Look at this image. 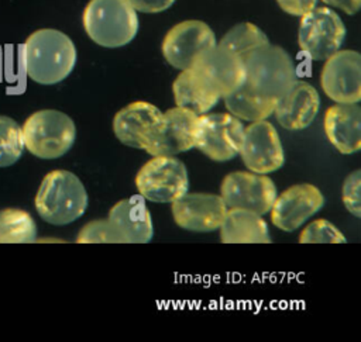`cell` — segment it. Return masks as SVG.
<instances>
[{
	"label": "cell",
	"mask_w": 361,
	"mask_h": 342,
	"mask_svg": "<svg viewBox=\"0 0 361 342\" xmlns=\"http://www.w3.org/2000/svg\"><path fill=\"white\" fill-rule=\"evenodd\" d=\"M76 48L62 31H34L24 44V66L28 77L39 84H55L75 68Z\"/></svg>",
	"instance_id": "obj_1"
},
{
	"label": "cell",
	"mask_w": 361,
	"mask_h": 342,
	"mask_svg": "<svg viewBox=\"0 0 361 342\" xmlns=\"http://www.w3.org/2000/svg\"><path fill=\"white\" fill-rule=\"evenodd\" d=\"M87 193L80 179L68 170L45 175L35 194V210L52 225H68L85 214Z\"/></svg>",
	"instance_id": "obj_2"
},
{
	"label": "cell",
	"mask_w": 361,
	"mask_h": 342,
	"mask_svg": "<svg viewBox=\"0 0 361 342\" xmlns=\"http://www.w3.org/2000/svg\"><path fill=\"white\" fill-rule=\"evenodd\" d=\"M82 20L89 38L104 48L124 46L138 31L137 11L128 0H90Z\"/></svg>",
	"instance_id": "obj_3"
},
{
	"label": "cell",
	"mask_w": 361,
	"mask_h": 342,
	"mask_svg": "<svg viewBox=\"0 0 361 342\" xmlns=\"http://www.w3.org/2000/svg\"><path fill=\"white\" fill-rule=\"evenodd\" d=\"M245 83L258 93L279 99L296 82V68L289 53L269 42L243 58Z\"/></svg>",
	"instance_id": "obj_4"
},
{
	"label": "cell",
	"mask_w": 361,
	"mask_h": 342,
	"mask_svg": "<svg viewBox=\"0 0 361 342\" xmlns=\"http://www.w3.org/2000/svg\"><path fill=\"white\" fill-rule=\"evenodd\" d=\"M24 148L41 159H56L65 155L76 138L72 118L58 110H39L31 114L21 128Z\"/></svg>",
	"instance_id": "obj_5"
},
{
	"label": "cell",
	"mask_w": 361,
	"mask_h": 342,
	"mask_svg": "<svg viewBox=\"0 0 361 342\" xmlns=\"http://www.w3.org/2000/svg\"><path fill=\"white\" fill-rule=\"evenodd\" d=\"M135 186L145 200L172 203L189 189L188 170L175 156H152L138 170Z\"/></svg>",
	"instance_id": "obj_6"
},
{
	"label": "cell",
	"mask_w": 361,
	"mask_h": 342,
	"mask_svg": "<svg viewBox=\"0 0 361 342\" xmlns=\"http://www.w3.org/2000/svg\"><path fill=\"white\" fill-rule=\"evenodd\" d=\"M197 114L173 107L162 113L144 141L142 149L152 156H173L195 146Z\"/></svg>",
	"instance_id": "obj_7"
},
{
	"label": "cell",
	"mask_w": 361,
	"mask_h": 342,
	"mask_svg": "<svg viewBox=\"0 0 361 342\" xmlns=\"http://www.w3.org/2000/svg\"><path fill=\"white\" fill-rule=\"evenodd\" d=\"M344 37L345 27L334 10L314 7L302 15L298 42L310 59L326 61L340 49Z\"/></svg>",
	"instance_id": "obj_8"
},
{
	"label": "cell",
	"mask_w": 361,
	"mask_h": 342,
	"mask_svg": "<svg viewBox=\"0 0 361 342\" xmlns=\"http://www.w3.org/2000/svg\"><path fill=\"white\" fill-rule=\"evenodd\" d=\"M243 122L230 113L202 114L197 117L195 146L216 162L233 159L241 148Z\"/></svg>",
	"instance_id": "obj_9"
},
{
	"label": "cell",
	"mask_w": 361,
	"mask_h": 342,
	"mask_svg": "<svg viewBox=\"0 0 361 342\" xmlns=\"http://www.w3.org/2000/svg\"><path fill=\"white\" fill-rule=\"evenodd\" d=\"M220 197L227 208H243L264 215L274 204L276 187L265 175L233 172L223 179Z\"/></svg>",
	"instance_id": "obj_10"
},
{
	"label": "cell",
	"mask_w": 361,
	"mask_h": 342,
	"mask_svg": "<svg viewBox=\"0 0 361 342\" xmlns=\"http://www.w3.org/2000/svg\"><path fill=\"white\" fill-rule=\"evenodd\" d=\"M241 159L250 172L267 175L282 167L285 162L283 146L275 127L265 120L244 127Z\"/></svg>",
	"instance_id": "obj_11"
},
{
	"label": "cell",
	"mask_w": 361,
	"mask_h": 342,
	"mask_svg": "<svg viewBox=\"0 0 361 342\" xmlns=\"http://www.w3.org/2000/svg\"><path fill=\"white\" fill-rule=\"evenodd\" d=\"M324 94L336 103L361 100V55L353 49L334 52L326 59L320 73Z\"/></svg>",
	"instance_id": "obj_12"
},
{
	"label": "cell",
	"mask_w": 361,
	"mask_h": 342,
	"mask_svg": "<svg viewBox=\"0 0 361 342\" xmlns=\"http://www.w3.org/2000/svg\"><path fill=\"white\" fill-rule=\"evenodd\" d=\"M220 97L238 89L245 82L243 59L221 45H213L199 53L190 66Z\"/></svg>",
	"instance_id": "obj_13"
},
{
	"label": "cell",
	"mask_w": 361,
	"mask_h": 342,
	"mask_svg": "<svg viewBox=\"0 0 361 342\" xmlns=\"http://www.w3.org/2000/svg\"><path fill=\"white\" fill-rule=\"evenodd\" d=\"M216 45L212 28L199 20H186L173 25L162 41L165 61L179 70L189 69L195 58Z\"/></svg>",
	"instance_id": "obj_14"
},
{
	"label": "cell",
	"mask_w": 361,
	"mask_h": 342,
	"mask_svg": "<svg viewBox=\"0 0 361 342\" xmlns=\"http://www.w3.org/2000/svg\"><path fill=\"white\" fill-rule=\"evenodd\" d=\"M324 204L322 191L309 183L288 187L275 197L271 207V222L285 231L292 232L302 227Z\"/></svg>",
	"instance_id": "obj_15"
},
{
	"label": "cell",
	"mask_w": 361,
	"mask_h": 342,
	"mask_svg": "<svg viewBox=\"0 0 361 342\" xmlns=\"http://www.w3.org/2000/svg\"><path fill=\"white\" fill-rule=\"evenodd\" d=\"M172 217L178 227L193 232H210L219 229L227 205L217 194L185 193L171 203Z\"/></svg>",
	"instance_id": "obj_16"
},
{
	"label": "cell",
	"mask_w": 361,
	"mask_h": 342,
	"mask_svg": "<svg viewBox=\"0 0 361 342\" xmlns=\"http://www.w3.org/2000/svg\"><path fill=\"white\" fill-rule=\"evenodd\" d=\"M320 97L307 82L296 80L292 87L276 100L274 114L281 127L298 131L309 127L317 115Z\"/></svg>",
	"instance_id": "obj_17"
},
{
	"label": "cell",
	"mask_w": 361,
	"mask_h": 342,
	"mask_svg": "<svg viewBox=\"0 0 361 342\" xmlns=\"http://www.w3.org/2000/svg\"><path fill=\"white\" fill-rule=\"evenodd\" d=\"M107 220L121 243H147L152 238V218L141 197L120 200L110 208Z\"/></svg>",
	"instance_id": "obj_18"
},
{
	"label": "cell",
	"mask_w": 361,
	"mask_h": 342,
	"mask_svg": "<svg viewBox=\"0 0 361 342\" xmlns=\"http://www.w3.org/2000/svg\"><path fill=\"white\" fill-rule=\"evenodd\" d=\"M324 132L330 144L343 155L361 148V108L357 103H337L324 114Z\"/></svg>",
	"instance_id": "obj_19"
},
{
	"label": "cell",
	"mask_w": 361,
	"mask_h": 342,
	"mask_svg": "<svg viewBox=\"0 0 361 342\" xmlns=\"http://www.w3.org/2000/svg\"><path fill=\"white\" fill-rule=\"evenodd\" d=\"M161 114V110L151 103H130L114 115L113 132L121 144L142 149L145 138L154 124L159 120Z\"/></svg>",
	"instance_id": "obj_20"
},
{
	"label": "cell",
	"mask_w": 361,
	"mask_h": 342,
	"mask_svg": "<svg viewBox=\"0 0 361 342\" xmlns=\"http://www.w3.org/2000/svg\"><path fill=\"white\" fill-rule=\"evenodd\" d=\"M219 229L220 239L224 243L271 242L268 225L262 215L243 208H228Z\"/></svg>",
	"instance_id": "obj_21"
},
{
	"label": "cell",
	"mask_w": 361,
	"mask_h": 342,
	"mask_svg": "<svg viewBox=\"0 0 361 342\" xmlns=\"http://www.w3.org/2000/svg\"><path fill=\"white\" fill-rule=\"evenodd\" d=\"M172 90L176 106L197 115L212 110L220 99V96L192 68L180 70L173 82Z\"/></svg>",
	"instance_id": "obj_22"
},
{
	"label": "cell",
	"mask_w": 361,
	"mask_h": 342,
	"mask_svg": "<svg viewBox=\"0 0 361 342\" xmlns=\"http://www.w3.org/2000/svg\"><path fill=\"white\" fill-rule=\"evenodd\" d=\"M223 99L226 108L230 114H233L238 120L252 122L267 120L274 113L276 104V99L258 93L245 82Z\"/></svg>",
	"instance_id": "obj_23"
},
{
	"label": "cell",
	"mask_w": 361,
	"mask_h": 342,
	"mask_svg": "<svg viewBox=\"0 0 361 342\" xmlns=\"http://www.w3.org/2000/svg\"><path fill=\"white\" fill-rule=\"evenodd\" d=\"M37 236V225L32 217L20 208L0 211V243H30Z\"/></svg>",
	"instance_id": "obj_24"
},
{
	"label": "cell",
	"mask_w": 361,
	"mask_h": 342,
	"mask_svg": "<svg viewBox=\"0 0 361 342\" xmlns=\"http://www.w3.org/2000/svg\"><path fill=\"white\" fill-rule=\"evenodd\" d=\"M268 42V37L259 27L252 23H240L223 35L219 45L228 48L243 59L251 51Z\"/></svg>",
	"instance_id": "obj_25"
},
{
	"label": "cell",
	"mask_w": 361,
	"mask_h": 342,
	"mask_svg": "<svg viewBox=\"0 0 361 342\" xmlns=\"http://www.w3.org/2000/svg\"><path fill=\"white\" fill-rule=\"evenodd\" d=\"M24 151L20 125L10 117L0 115V167L16 163Z\"/></svg>",
	"instance_id": "obj_26"
},
{
	"label": "cell",
	"mask_w": 361,
	"mask_h": 342,
	"mask_svg": "<svg viewBox=\"0 0 361 342\" xmlns=\"http://www.w3.org/2000/svg\"><path fill=\"white\" fill-rule=\"evenodd\" d=\"M300 243H345L343 232L324 218L309 222L300 232Z\"/></svg>",
	"instance_id": "obj_27"
},
{
	"label": "cell",
	"mask_w": 361,
	"mask_h": 342,
	"mask_svg": "<svg viewBox=\"0 0 361 342\" xmlns=\"http://www.w3.org/2000/svg\"><path fill=\"white\" fill-rule=\"evenodd\" d=\"M78 243H121L109 220H94L82 227L76 238Z\"/></svg>",
	"instance_id": "obj_28"
},
{
	"label": "cell",
	"mask_w": 361,
	"mask_h": 342,
	"mask_svg": "<svg viewBox=\"0 0 361 342\" xmlns=\"http://www.w3.org/2000/svg\"><path fill=\"white\" fill-rule=\"evenodd\" d=\"M360 189H361V172L357 169L351 172L343 183V203L347 211L357 218L361 217Z\"/></svg>",
	"instance_id": "obj_29"
},
{
	"label": "cell",
	"mask_w": 361,
	"mask_h": 342,
	"mask_svg": "<svg viewBox=\"0 0 361 342\" xmlns=\"http://www.w3.org/2000/svg\"><path fill=\"white\" fill-rule=\"evenodd\" d=\"M276 1L285 13L290 15L302 17L306 13H309L312 8H314L319 0H276Z\"/></svg>",
	"instance_id": "obj_30"
},
{
	"label": "cell",
	"mask_w": 361,
	"mask_h": 342,
	"mask_svg": "<svg viewBox=\"0 0 361 342\" xmlns=\"http://www.w3.org/2000/svg\"><path fill=\"white\" fill-rule=\"evenodd\" d=\"M134 10L142 13H161L169 8L175 0H128Z\"/></svg>",
	"instance_id": "obj_31"
},
{
	"label": "cell",
	"mask_w": 361,
	"mask_h": 342,
	"mask_svg": "<svg viewBox=\"0 0 361 342\" xmlns=\"http://www.w3.org/2000/svg\"><path fill=\"white\" fill-rule=\"evenodd\" d=\"M326 4L340 8L347 14H355L361 7V0H322Z\"/></svg>",
	"instance_id": "obj_32"
}]
</instances>
